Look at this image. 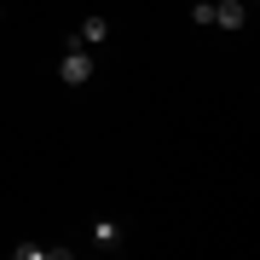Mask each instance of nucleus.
<instances>
[{
  "label": "nucleus",
  "mask_w": 260,
  "mask_h": 260,
  "mask_svg": "<svg viewBox=\"0 0 260 260\" xmlns=\"http://www.w3.org/2000/svg\"><path fill=\"white\" fill-rule=\"evenodd\" d=\"M214 23L220 29H243L249 23V6H243V0H214Z\"/></svg>",
  "instance_id": "obj_2"
},
{
  "label": "nucleus",
  "mask_w": 260,
  "mask_h": 260,
  "mask_svg": "<svg viewBox=\"0 0 260 260\" xmlns=\"http://www.w3.org/2000/svg\"><path fill=\"white\" fill-rule=\"evenodd\" d=\"M93 237H99V249H116V243H121V225H116V220H99Z\"/></svg>",
  "instance_id": "obj_3"
},
{
  "label": "nucleus",
  "mask_w": 260,
  "mask_h": 260,
  "mask_svg": "<svg viewBox=\"0 0 260 260\" xmlns=\"http://www.w3.org/2000/svg\"><path fill=\"white\" fill-rule=\"evenodd\" d=\"M58 70H64V81H70V87H81L87 75H93V52L75 41V47H64V64H58Z\"/></svg>",
  "instance_id": "obj_1"
},
{
  "label": "nucleus",
  "mask_w": 260,
  "mask_h": 260,
  "mask_svg": "<svg viewBox=\"0 0 260 260\" xmlns=\"http://www.w3.org/2000/svg\"><path fill=\"white\" fill-rule=\"evenodd\" d=\"M104 35H110L104 18H87V23H81V47H93V41H104Z\"/></svg>",
  "instance_id": "obj_4"
}]
</instances>
